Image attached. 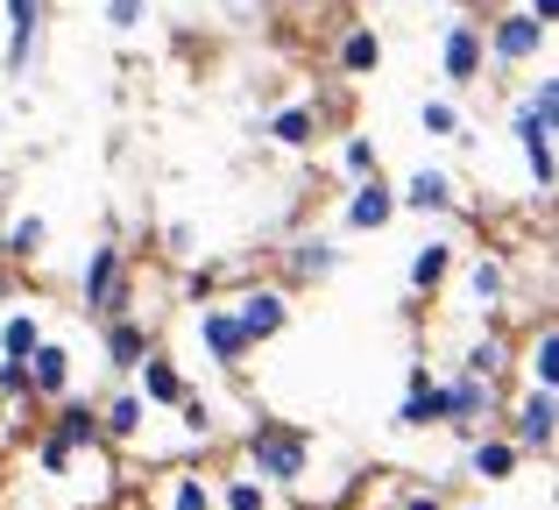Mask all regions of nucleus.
I'll return each mask as SVG.
<instances>
[{
    "instance_id": "1",
    "label": "nucleus",
    "mask_w": 559,
    "mask_h": 510,
    "mask_svg": "<svg viewBox=\"0 0 559 510\" xmlns=\"http://www.w3.org/2000/svg\"><path fill=\"white\" fill-rule=\"evenodd\" d=\"M248 469H255L262 489H298L305 469H312V432H305V426H284V418L248 426Z\"/></svg>"
},
{
    "instance_id": "2",
    "label": "nucleus",
    "mask_w": 559,
    "mask_h": 510,
    "mask_svg": "<svg viewBox=\"0 0 559 510\" xmlns=\"http://www.w3.org/2000/svg\"><path fill=\"white\" fill-rule=\"evenodd\" d=\"M489 418H496V383H481V376H467V369H453L447 383H439V426L461 447L475 440V432H489Z\"/></svg>"
},
{
    "instance_id": "3",
    "label": "nucleus",
    "mask_w": 559,
    "mask_h": 510,
    "mask_svg": "<svg viewBox=\"0 0 559 510\" xmlns=\"http://www.w3.org/2000/svg\"><path fill=\"white\" fill-rule=\"evenodd\" d=\"M128 290H135V276H128V256L114 249V241H99V249L85 256V276H79V305H85V319H114V312H128Z\"/></svg>"
},
{
    "instance_id": "4",
    "label": "nucleus",
    "mask_w": 559,
    "mask_h": 510,
    "mask_svg": "<svg viewBox=\"0 0 559 510\" xmlns=\"http://www.w3.org/2000/svg\"><path fill=\"white\" fill-rule=\"evenodd\" d=\"M546 43H552V28H538L532 14H496L489 28H481V57H496L503 71H518V64H538L546 57Z\"/></svg>"
},
{
    "instance_id": "5",
    "label": "nucleus",
    "mask_w": 559,
    "mask_h": 510,
    "mask_svg": "<svg viewBox=\"0 0 559 510\" xmlns=\"http://www.w3.org/2000/svg\"><path fill=\"white\" fill-rule=\"evenodd\" d=\"M439 79H447L453 93H467V85L481 79V22L453 14V22L439 28Z\"/></svg>"
},
{
    "instance_id": "6",
    "label": "nucleus",
    "mask_w": 559,
    "mask_h": 510,
    "mask_svg": "<svg viewBox=\"0 0 559 510\" xmlns=\"http://www.w3.org/2000/svg\"><path fill=\"white\" fill-rule=\"evenodd\" d=\"M234 319H241V333H248V347H262V341H276V333L290 327V290L284 284H248L241 298H234Z\"/></svg>"
},
{
    "instance_id": "7",
    "label": "nucleus",
    "mask_w": 559,
    "mask_h": 510,
    "mask_svg": "<svg viewBox=\"0 0 559 510\" xmlns=\"http://www.w3.org/2000/svg\"><path fill=\"white\" fill-rule=\"evenodd\" d=\"M510 135L518 142H552L559 135V79L552 71H538V85H524L518 114H510Z\"/></svg>"
},
{
    "instance_id": "8",
    "label": "nucleus",
    "mask_w": 559,
    "mask_h": 510,
    "mask_svg": "<svg viewBox=\"0 0 559 510\" xmlns=\"http://www.w3.org/2000/svg\"><path fill=\"white\" fill-rule=\"evenodd\" d=\"M552 426H559V398H552V390H524L518 412H510V440H518V454H552Z\"/></svg>"
},
{
    "instance_id": "9",
    "label": "nucleus",
    "mask_w": 559,
    "mask_h": 510,
    "mask_svg": "<svg viewBox=\"0 0 559 510\" xmlns=\"http://www.w3.org/2000/svg\"><path fill=\"white\" fill-rule=\"evenodd\" d=\"M199 341H205V355H213V369H241V361L255 355L241 319H234V305H199Z\"/></svg>"
},
{
    "instance_id": "10",
    "label": "nucleus",
    "mask_w": 559,
    "mask_h": 510,
    "mask_svg": "<svg viewBox=\"0 0 559 510\" xmlns=\"http://www.w3.org/2000/svg\"><path fill=\"white\" fill-rule=\"evenodd\" d=\"M99 347H107V369L128 383V376H135V361L156 347V333L142 327L135 312H114V319H99Z\"/></svg>"
},
{
    "instance_id": "11",
    "label": "nucleus",
    "mask_w": 559,
    "mask_h": 510,
    "mask_svg": "<svg viewBox=\"0 0 559 510\" xmlns=\"http://www.w3.org/2000/svg\"><path fill=\"white\" fill-rule=\"evenodd\" d=\"M341 221L355 227V235H382V227L396 221V185H382V178H355V192H347Z\"/></svg>"
},
{
    "instance_id": "12",
    "label": "nucleus",
    "mask_w": 559,
    "mask_h": 510,
    "mask_svg": "<svg viewBox=\"0 0 559 510\" xmlns=\"http://www.w3.org/2000/svg\"><path fill=\"white\" fill-rule=\"evenodd\" d=\"M518 440H510V432H475V440H467V454H461V469L475 475V483H510V475H518Z\"/></svg>"
},
{
    "instance_id": "13",
    "label": "nucleus",
    "mask_w": 559,
    "mask_h": 510,
    "mask_svg": "<svg viewBox=\"0 0 559 510\" xmlns=\"http://www.w3.org/2000/svg\"><path fill=\"white\" fill-rule=\"evenodd\" d=\"M439 426V376L425 369V361H411L404 369V404H396V432H425Z\"/></svg>"
},
{
    "instance_id": "14",
    "label": "nucleus",
    "mask_w": 559,
    "mask_h": 510,
    "mask_svg": "<svg viewBox=\"0 0 559 510\" xmlns=\"http://www.w3.org/2000/svg\"><path fill=\"white\" fill-rule=\"evenodd\" d=\"M28 398H71V347L64 341H36L28 347Z\"/></svg>"
},
{
    "instance_id": "15",
    "label": "nucleus",
    "mask_w": 559,
    "mask_h": 510,
    "mask_svg": "<svg viewBox=\"0 0 559 510\" xmlns=\"http://www.w3.org/2000/svg\"><path fill=\"white\" fill-rule=\"evenodd\" d=\"M135 376H142L135 390H142V404H150V412H170V404H178L185 390H191V383H185V369L164 355V347H150V355L135 361Z\"/></svg>"
},
{
    "instance_id": "16",
    "label": "nucleus",
    "mask_w": 559,
    "mask_h": 510,
    "mask_svg": "<svg viewBox=\"0 0 559 510\" xmlns=\"http://www.w3.org/2000/svg\"><path fill=\"white\" fill-rule=\"evenodd\" d=\"M461 206V199H453V178L447 170H411L404 185H396V213H453Z\"/></svg>"
},
{
    "instance_id": "17",
    "label": "nucleus",
    "mask_w": 559,
    "mask_h": 510,
    "mask_svg": "<svg viewBox=\"0 0 559 510\" xmlns=\"http://www.w3.org/2000/svg\"><path fill=\"white\" fill-rule=\"evenodd\" d=\"M93 412H99V440H114V447L142 440V426H150V404H142V390H114V398L93 404Z\"/></svg>"
},
{
    "instance_id": "18",
    "label": "nucleus",
    "mask_w": 559,
    "mask_h": 510,
    "mask_svg": "<svg viewBox=\"0 0 559 510\" xmlns=\"http://www.w3.org/2000/svg\"><path fill=\"white\" fill-rule=\"evenodd\" d=\"M262 128H270L276 150H312L319 142V99H290V107H276Z\"/></svg>"
},
{
    "instance_id": "19",
    "label": "nucleus",
    "mask_w": 559,
    "mask_h": 510,
    "mask_svg": "<svg viewBox=\"0 0 559 510\" xmlns=\"http://www.w3.org/2000/svg\"><path fill=\"white\" fill-rule=\"evenodd\" d=\"M50 432L71 447V454H93L99 447V412L85 398H57V418H50Z\"/></svg>"
},
{
    "instance_id": "20",
    "label": "nucleus",
    "mask_w": 559,
    "mask_h": 510,
    "mask_svg": "<svg viewBox=\"0 0 559 510\" xmlns=\"http://www.w3.org/2000/svg\"><path fill=\"white\" fill-rule=\"evenodd\" d=\"M453 256H461V249H453V241H439V235H432V241H418V249H411V270H404V276H411V290H425V298H432V290L453 276Z\"/></svg>"
},
{
    "instance_id": "21",
    "label": "nucleus",
    "mask_w": 559,
    "mask_h": 510,
    "mask_svg": "<svg viewBox=\"0 0 559 510\" xmlns=\"http://www.w3.org/2000/svg\"><path fill=\"white\" fill-rule=\"evenodd\" d=\"M333 270H341V249H333L326 235H298L290 241V276H298V284H326Z\"/></svg>"
},
{
    "instance_id": "22",
    "label": "nucleus",
    "mask_w": 559,
    "mask_h": 510,
    "mask_svg": "<svg viewBox=\"0 0 559 510\" xmlns=\"http://www.w3.org/2000/svg\"><path fill=\"white\" fill-rule=\"evenodd\" d=\"M524 376H532V390H552L559 383V327H552V319H538L532 347H524Z\"/></svg>"
},
{
    "instance_id": "23",
    "label": "nucleus",
    "mask_w": 559,
    "mask_h": 510,
    "mask_svg": "<svg viewBox=\"0 0 559 510\" xmlns=\"http://www.w3.org/2000/svg\"><path fill=\"white\" fill-rule=\"evenodd\" d=\"M461 369H467V376H481V383H496V376L510 369V347H503V319H496V312H489V333H481V341L467 347V361H461Z\"/></svg>"
},
{
    "instance_id": "24",
    "label": "nucleus",
    "mask_w": 559,
    "mask_h": 510,
    "mask_svg": "<svg viewBox=\"0 0 559 510\" xmlns=\"http://www.w3.org/2000/svg\"><path fill=\"white\" fill-rule=\"evenodd\" d=\"M467 290H475L481 312H496V305L510 298V270H503V256H475V262H467Z\"/></svg>"
},
{
    "instance_id": "25",
    "label": "nucleus",
    "mask_w": 559,
    "mask_h": 510,
    "mask_svg": "<svg viewBox=\"0 0 559 510\" xmlns=\"http://www.w3.org/2000/svg\"><path fill=\"white\" fill-rule=\"evenodd\" d=\"M376 64H382V36H376L369 22H355V28L341 36V71H347V79H369Z\"/></svg>"
},
{
    "instance_id": "26",
    "label": "nucleus",
    "mask_w": 559,
    "mask_h": 510,
    "mask_svg": "<svg viewBox=\"0 0 559 510\" xmlns=\"http://www.w3.org/2000/svg\"><path fill=\"white\" fill-rule=\"evenodd\" d=\"M43 341V319L36 312H8V319H0V355H8V361H28V347H36Z\"/></svg>"
},
{
    "instance_id": "27",
    "label": "nucleus",
    "mask_w": 559,
    "mask_h": 510,
    "mask_svg": "<svg viewBox=\"0 0 559 510\" xmlns=\"http://www.w3.org/2000/svg\"><path fill=\"white\" fill-rule=\"evenodd\" d=\"M43 241H50V221H43V213H14V221H8V256L14 262L43 256Z\"/></svg>"
},
{
    "instance_id": "28",
    "label": "nucleus",
    "mask_w": 559,
    "mask_h": 510,
    "mask_svg": "<svg viewBox=\"0 0 559 510\" xmlns=\"http://www.w3.org/2000/svg\"><path fill=\"white\" fill-rule=\"evenodd\" d=\"M170 412H178V426L191 432V440H213V426H219V412H213V398H199V390H185L178 404H170Z\"/></svg>"
},
{
    "instance_id": "29",
    "label": "nucleus",
    "mask_w": 559,
    "mask_h": 510,
    "mask_svg": "<svg viewBox=\"0 0 559 510\" xmlns=\"http://www.w3.org/2000/svg\"><path fill=\"white\" fill-rule=\"evenodd\" d=\"M418 128H425V135H447V142H467L461 107H453V99H425V107H418Z\"/></svg>"
},
{
    "instance_id": "30",
    "label": "nucleus",
    "mask_w": 559,
    "mask_h": 510,
    "mask_svg": "<svg viewBox=\"0 0 559 510\" xmlns=\"http://www.w3.org/2000/svg\"><path fill=\"white\" fill-rule=\"evenodd\" d=\"M341 178H376V142L369 135H341Z\"/></svg>"
},
{
    "instance_id": "31",
    "label": "nucleus",
    "mask_w": 559,
    "mask_h": 510,
    "mask_svg": "<svg viewBox=\"0 0 559 510\" xmlns=\"http://www.w3.org/2000/svg\"><path fill=\"white\" fill-rule=\"evenodd\" d=\"M164 510H213V489H205L199 475H170V489H164Z\"/></svg>"
},
{
    "instance_id": "32",
    "label": "nucleus",
    "mask_w": 559,
    "mask_h": 510,
    "mask_svg": "<svg viewBox=\"0 0 559 510\" xmlns=\"http://www.w3.org/2000/svg\"><path fill=\"white\" fill-rule=\"evenodd\" d=\"M219 503H227V510H270V489H262L255 475H234V483L219 489Z\"/></svg>"
},
{
    "instance_id": "33",
    "label": "nucleus",
    "mask_w": 559,
    "mask_h": 510,
    "mask_svg": "<svg viewBox=\"0 0 559 510\" xmlns=\"http://www.w3.org/2000/svg\"><path fill=\"white\" fill-rule=\"evenodd\" d=\"M142 22H150V0H107V28L114 36H142Z\"/></svg>"
},
{
    "instance_id": "34",
    "label": "nucleus",
    "mask_w": 559,
    "mask_h": 510,
    "mask_svg": "<svg viewBox=\"0 0 559 510\" xmlns=\"http://www.w3.org/2000/svg\"><path fill=\"white\" fill-rule=\"evenodd\" d=\"M518 150H524V170H532L538 199H552V142H518Z\"/></svg>"
},
{
    "instance_id": "35",
    "label": "nucleus",
    "mask_w": 559,
    "mask_h": 510,
    "mask_svg": "<svg viewBox=\"0 0 559 510\" xmlns=\"http://www.w3.org/2000/svg\"><path fill=\"white\" fill-rule=\"evenodd\" d=\"M36 469L43 475H71V469H79V454H71L57 432H43V440H36Z\"/></svg>"
},
{
    "instance_id": "36",
    "label": "nucleus",
    "mask_w": 559,
    "mask_h": 510,
    "mask_svg": "<svg viewBox=\"0 0 559 510\" xmlns=\"http://www.w3.org/2000/svg\"><path fill=\"white\" fill-rule=\"evenodd\" d=\"M0 398H8V404H28V361H8V355H0Z\"/></svg>"
},
{
    "instance_id": "37",
    "label": "nucleus",
    "mask_w": 559,
    "mask_h": 510,
    "mask_svg": "<svg viewBox=\"0 0 559 510\" xmlns=\"http://www.w3.org/2000/svg\"><path fill=\"white\" fill-rule=\"evenodd\" d=\"M396 510H447V497H439V489H404Z\"/></svg>"
},
{
    "instance_id": "38",
    "label": "nucleus",
    "mask_w": 559,
    "mask_h": 510,
    "mask_svg": "<svg viewBox=\"0 0 559 510\" xmlns=\"http://www.w3.org/2000/svg\"><path fill=\"white\" fill-rule=\"evenodd\" d=\"M524 14H532L538 28H559V0H524Z\"/></svg>"
},
{
    "instance_id": "39",
    "label": "nucleus",
    "mask_w": 559,
    "mask_h": 510,
    "mask_svg": "<svg viewBox=\"0 0 559 510\" xmlns=\"http://www.w3.org/2000/svg\"><path fill=\"white\" fill-rule=\"evenodd\" d=\"M453 8H475V0H453Z\"/></svg>"
}]
</instances>
